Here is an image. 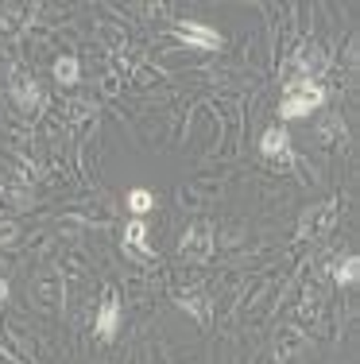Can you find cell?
Segmentation results:
<instances>
[{
	"label": "cell",
	"instance_id": "6da1fadb",
	"mask_svg": "<svg viewBox=\"0 0 360 364\" xmlns=\"http://www.w3.org/2000/svg\"><path fill=\"white\" fill-rule=\"evenodd\" d=\"M325 105V85L318 82H295V85H283V97H279V120L290 124V120H302L310 117L314 109Z\"/></svg>",
	"mask_w": 360,
	"mask_h": 364
},
{
	"label": "cell",
	"instance_id": "5b68a950",
	"mask_svg": "<svg viewBox=\"0 0 360 364\" xmlns=\"http://www.w3.org/2000/svg\"><path fill=\"white\" fill-rule=\"evenodd\" d=\"M178 256L182 259H209L213 256V225L209 221H194L178 240Z\"/></svg>",
	"mask_w": 360,
	"mask_h": 364
},
{
	"label": "cell",
	"instance_id": "ba28073f",
	"mask_svg": "<svg viewBox=\"0 0 360 364\" xmlns=\"http://www.w3.org/2000/svg\"><path fill=\"white\" fill-rule=\"evenodd\" d=\"M93 333H97L101 345L116 341V333H120V299H116V291H105L101 310H97V322H93Z\"/></svg>",
	"mask_w": 360,
	"mask_h": 364
},
{
	"label": "cell",
	"instance_id": "7c38bea8",
	"mask_svg": "<svg viewBox=\"0 0 360 364\" xmlns=\"http://www.w3.org/2000/svg\"><path fill=\"white\" fill-rule=\"evenodd\" d=\"M0 198H4L8 205H16V210H23V205H31V186L23 178H8L4 186H0Z\"/></svg>",
	"mask_w": 360,
	"mask_h": 364
},
{
	"label": "cell",
	"instance_id": "52a82bcc",
	"mask_svg": "<svg viewBox=\"0 0 360 364\" xmlns=\"http://www.w3.org/2000/svg\"><path fill=\"white\" fill-rule=\"evenodd\" d=\"M260 151H263V159L279 163V167H290V163H295V151H290V132H287V124L268 128V132L260 136Z\"/></svg>",
	"mask_w": 360,
	"mask_h": 364
},
{
	"label": "cell",
	"instance_id": "3957f363",
	"mask_svg": "<svg viewBox=\"0 0 360 364\" xmlns=\"http://www.w3.org/2000/svg\"><path fill=\"white\" fill-rule=\"evenodd\" d=\"M333 225H337V202H318V205H310V210H302L295 237L298 240H322Z\"/></svg>",
	"mask_w": 360,
	"mask_h": 364
},
{
	"label": "cell",
	"instance_id": "ac0fdd59",
	"mask_svg": "<svg viewBox=\"0 0 360 364\" xmlns=\"http://www.w3.org/2000/svg\"><path fill=\"white\" fill-rule=\"evenodd\" d=\"M16 232H20V229H16L12 221H0V245H12V237H16Z\"/></svg>",
	"mask_w": 360,
	"mask_h": 364
},
{
	"label": "cell",
	"instance_id": "d6986e66",
	"mask_svg": "<svg viewBox=\"0 0 360 364\" xmlns=\"http://www.w3.org/2000/svg\"><path fill=\"white\" fill-rule=\"evenodd\" d=\"M8 294H12V283H8V279H0V302H8Z\"/></svg>",
	"mask_w": 360,
	"mask_h": 364
},
{
	"label": "cell",
	"instance_id": "277c9868",
	"mask_svg": "<svg viewBox=\"0 0 360 364\" xmlns=\"http://www.w3.org/2000/svg\"><path fill=\"white\" fill-rule=\"evenodd\" d=\"M8 97L16 101V109H23V112H39V109H43V85H39L31 74L12 70V74H8Z\"/></svg>",
	"mask_w": 360,
	"mask_h": 364
},
{
	"label": "cell",
	"instance_id": "5bb4252c",
	"mask_svg": "<svg viewBox=\"0 0 360 364\" xmlns=\"http://www.w3.org/2000/svg\"><path fill=\"white\" fill-rule=\"evenodd\" d=\"M333 279L341 283V287H353V283L360 279V256H345L337 267H333Z\"/></svg>",
	"mask_w": 360,
	"mask_h": 364
},
{
	"label": "cell",
	"instance_id": "9a60e30c",
	"mask_svg": "<svg viewBox=\"0 0 360 364\" xmlns=\"http://www.w3.org/2000/svg\"><path fill=\"white\" fill-rule=\"evenodd\" d=\"M55 77H58V85H74L78 82V58L74 55H62L55 63Z\"/></svg>",
	"mask_w": 360,
	"mask_h": 364
},
{
	"label": "cell",
	"instance_id": "30bf717a",
	"mask_svg": "<svg viewBox=\"0 0 360 364\" xmlns=\"http://www.w3.org/2000/svg\"><path fill=\"white\" fill-rule=\"evenodd\" d=\"M302 349H306V337L298 333V329H279V337H276V360L279 364L295 360Z\"/></svg>",
	"mask_w": 360,
	"mask_h": 364
},
{
	"label": "cell",
	"instance_id": "2e32d148",
	"mask_svg": "<svg viewBox=\"0 0 360 364\" xmlns=\"http://www.w3.org/2000/svg\"><path fill=\"white\" fill-rule=\"evenodd\" d=\"M318 136H322L325 144H341V140H345V124H341V117H329V120H322Z\"/></svg>",
	"mask_w": 360,
	"mask_h": 364
},
{
	"label": "cell",
	"instance_id": "8fae6325",
	"mask_svg": "<svg viewBox=\"0 0 360 364\" xmlns=\"http://www.w3.org/2000/svg\"><path fill=\"white\" fill-rule=\"evenodd\" d=\"M178 306H182L186 314H194L202 326H209V314H213V306H209V299H205L202 291H186V294H178Z\"/></svg>",
	"mask_w": 360,
	"mask_h": 364
},
{
	"label": "cell",
	"instance_id": "e0dca14e",
	"mask_svg": "<svg viewBox=\"0 0 360 364\" xmlns=\"http://www.w3.org/2000/svg\"><path fill=\"white\" fill-rule=\"evenodd\" d=\"M89 112H93V105H85V101H74V105H70V120H85Z\"/></svg>",
	"mask_w": 360,
	"mask_h": 364
},
{
	"label": "cell",
	"instance_id": "8992f818",
	"mask_svg": "<svg viewBox=\"0 0 360 364\" xmlns=\"http://www.w3.org/2000/svg\"><path fill=\"white\" fill-rule=\"evenodd\" d=\"M170 31H175V36L186 43V47H198V50H221V47H225V39H221V31L205 28V23H198V20L170 23Z\"/></svg>",
	"mask_w": 360,
	"mask_h": 364
},
{
	"label": "cell",
	"instance_id": "4fadbf2b",
	"mask_svg": "<svg viewBox=\"0 0 360 364\" xmlns=\"http://www.w3.org/2000/svg\"><path fill=\"white\" fill-rule=\"evenodd\" d=\"M128 210H132L136 218H143V213H151V210H156V194H151V190H143V186L128 190Z\"/></svg>",
	"mask_w": 360,
	"mask_h": 364
},
{
	"label": "cell",
	"instance_id": "7a4b0ae2",
	"mask_svg": "<svg viewBox=\"0 0 360 364\" xmlns=\"http://www.w3.org/2000/svg\"><path fill=\"white\" fill-rule=\"evenodd\" d=\"M322 66H325L322 47L306 43V47H298V50H295V58L287 63V70H283V85H295V82H318Z\"/></svg>",
	"mask_w": 360,
	"mask_h": 364
},
{
	"label": "cell",
	"instance_id": "9c48e42d",
	"mask_svg": "<svg viewBox=\"0 0 360 364\" xmlns=\"http://www.w3.org/2000/svg\"><path fill=\"white\" fill-rule=\"evenodd\" d=\"M124 248L143 259H156V248L148 245V225H143V218H132L124 225Z\"/></svg>",
	"mask_w": 360,
	"mask_h": 364
}]
</instances>
